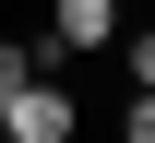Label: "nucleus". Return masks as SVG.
<instances>
[{"mask_svg": "<svg viewBox=\"0 0 155 143\" xmlns=\"http://www.w3.org/2000/svg\"><path fill=\"white\" fill-rule=\"evenodd\" d=\"M48 36L60 48H107L119 36V0H48Z\"/></svg>", "mask_w": 155, "mask_h": 143, "instance_id": "2", "label": "nucleus"}, {"mask_svg": "<svg viewBox=\"0 0 155 143\" xmlns=\"http://www.w3.org/2000/svg\"><path fill=\"white\" fill-rule=\"evenodd\" d=\"M119 72H131V83H155V24H143L131 48H119Z\"/></svg>", "mask_w": 155, "mask_h": 143, "instance_id": "4", "label": "nucleus"}, {"mask_svg": "<svg viewBox=\"0 0 155 143\" xmlns=\"http://www.w3.org/2000/svg\"><path fill=\"white\" fill-rule=\"evenodd\" d=\"M0 143H12V131H0Z\"/></svg>", "mask_w": 155, "mask_h": 143, "instance_id": "6", "label": "nucleus"}, {"mask_svg": "<svg viewBox=\"0 0 155 143\" xmlns=\"http://www.w3.org/2000/svg\"><path fill=\"white\" fill-rule=\"evenodd\" d=\"M72 119H84V107H72V83H60L48 60L0 96V131H12V143H72Z\"/></svg>", "mask_w": 155, "mask_h": 143, "instance_id": "1", "label": "nucleus"}, {"mask_svg": "<svg viewBox=\"0 0 155 143\" xmlns=\"http://www.w3.org/2000/svg\"><path fill=\"white\" fill-rule=\"evenodd\" d=\"M119 143H155V83H131V119H119Z\"/></svg>", "mask_w": 155, "mask_h": 143, "instance_id": "3", "label": "nucleus"}, {"mask_svg": "<svg viewBox=\"0 0 155 143\" xmlns=\"http://www.w3.org/2000/svg\"><path fill=\"white\" fill-rule=\"evenodd\" d=\"M24 72H36V48H0V96H12V83H24Z\"/></svg>", "mask_w": 155, "mask_h": 143, "instance_id": "5", "label": "nucleus"}]
</instances>
